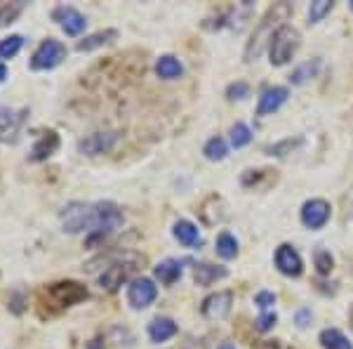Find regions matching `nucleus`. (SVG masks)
Listing matches in <instances>:
<instances>
[{"mask_svg": "<svg viewBox=\"0 0 353 349\" xmlns=\"http://www.w3.org/2000/svg\"><path fill=\"white\" fill-rule=\"evenodd\" d=\"M231 307H233V293L231 290H219V293L210 295V298L202 300V316L210 321H222L231 314Z\"/></svg>", "mask_w": 353, "mask_h": 349, "instance_id": "10", "label": "nucleus"}, {"mask_svg": "<svg viewBox=\"0 0 353 349\" xmlns=\"http://www.w3.org/2000/svg\"><path fill=\"white\" fill-rule=\"evenodd\" d=\"M287 97H290L287 88H266L259 97V104H257V116L274 114V111H278L287 102Z\"/></svg>", "mask_w": 353, "mask_h": 349, "instance_id": "14", "label": "nucleus"}, {"mask_svg": "<svg viewBox=\"0 0 353 349\" xmlns=\"http://www.w3.org/2000/svg\"><path fill=\"white\" fill-rule=\"evenodd\" d=\"M8 76H10L8 66H5L3 62H0V83H5V81H8Z\"/></svg>", "mask_w": 353, "mask_h": 349, "instance_id": "37", "label": "nucleus"}, {"mask_svg": "<svg viewBox=\"0 0 353 349\" xmlns=\"http://www.w3.org/2000/svg\"><path fill=\"white\" fill-rule=\"evenodd\" d=\"M172 236L184 248H200L202 246L200 231H198V227L189 220H176L174 227H172Z\"/></svg>", "mask_w": 353, "mask_h": 349, "instance_id": "15", "label": "nucleus"}, {"mask_svg": "<svg viewBox=\"0 0 353 349\" xmlns=\"http://www.w3.org/2000/svg\"><path fill=\"white\" fill-rule=\"evenodd\" d=\"M59 149V135L55 130H47L38 135V140H36L34 149H31V161H47V158L52 156Z\"/></svg>", "mask_w": 353, "mask_h": 349, "instance_id": "16", "label": "nucleus"}, {"mask_svg": "<svg viewBox=\"0 0 353 349\" xmlns=\"http://www.w3.org/2000/svg\"><path fill=\"white\" fill-rule=\"evenodd\" d=\"M83 300H88V288L78 281H59L40 290V305L50 307L52 311H64Z\"/></svg>", "mask_w": 353, "mask_h": 349, "instance_id": "2", "label": "nucleus"}, {"mask_svg": "<svg viewBox=\"0 0 353 349\" xmlns=\"http://www.w3.org/2000/svg\"><path fill=\"white\" fill-rule=\"evenodd\" d=\"M118 142V132H92V135L83 137V140L78 142V153H83V156H97V153H106L111 151L116 146Z\"/></svg>", "mask_w": 353, "mask_h": 349, "instance_id": "11", "label": "nucleus"}, {"mask_svg": "<svg viewBox=\"0 0 353 349\" xmlns=\"http://www.w3.org/2000/svg\"><path fill=\"white\" fill-rule=\"evenodd\" d=\"M302 144V140H285V142H280V144H274V146H269V153L271 156H285V151H290L294 149V146H299Z\"/></svg>", "mask_w": 353, "mask_h": 349, "instance_id": "34", "label": "nucleus"}, {"mask_svg": "<svg viewBox=\"0 0 353 349\" xmlns=\"http://www.w3.org/2000/svg\"><path fill=\"white\" fill-rule=\"evenodd\" d=\"M259 349H287V347L283 345L280 340H266V342H261Z\"/></svg>", "mask_w": 353, "mask_h": 349, "instance_id": "36", "label": "nucleus"}, {"mask_svg": "<svg viewBox=\"0 0 353 349\" xmlns=\"http://www.w3.org/2000/svg\"><path fill=\"white\" fill-rule=\"evenodd\" d=\"M21 116H14L12 111L5 109V116H0V142H14L19 132Z\"/></svg>", "mask_w": 353, "mask_h": 349, "instance_id": "23", "label": "nucleus"}, {"mask_svg": "<svg viewBox=\"0 0 353 349\" xmlns=\"http://www.w3.org/2000/svg\"><path fill=\"white\" fill-rule=\"evenodd\" d=\"M137 262H139V257H135V255H127V257H120L118 262H111L109 267L104 269V274L99 276L101 290L114 293V290L120 288V285L132 276V272L137 269Z\"/></svg>", "mask_w": 353, "mask_h": 349, "instance_id": "7", "label": "nucleus"}, {"mask_svg": "<svg viewBox=\"0 0 353 349\" xmlns=\"http://www.w3.org/2000/svg\"><path fill=\"white\" fill-rule=\"evenodd\" d=\"M158 298V285L146 276L132 279L130 285H127V305L132 309H146L156 302Z\"/></svg>", "mask_w": 353, "mask_h": 349, "instance_id": "8", "label": "nucleus"}, {"mask_svg": "<svg viewBox=\"0 0 353 349\" xmlns=\"http://www.w3.org/2000/svg\"><path fill=\"white\" fill-rule=\"evenodd\" d=\"M332 8H335L332 0H315V3H311V8H309V24L323 22V19L332 12Z\"/></svg>", "mask_w": 353, "mask_h": 349, "instance_id": "27", "label": "nucleus"}, {"mask_svg": "<svg viewBox=\"0 0 353 349\" xmlns=\"http://www.w3.org/2000/svg\"><path fill=\"white\" fill-rule=\"evenodd\" d=\"M52 19L62 26V31L66 36H80L88 26V19H85L83 12H78L71 5H59V8L52 10Z\"/></svg>", "mask_w": 353, "mask_h": 349, "instance_id": "9", "label": "nucleus"}, {"mask_svg": "<svg viewBox=\"0 0 353 349\" xmlns=\"http://www.w3.org/2000/svg\"><path fill=\"white\" fill-rule=\"evenodd\" d=\"M228 272L226 267H219V264H210V262H200L194 267V279L198 285H212L222 279H226Z\"/></svg>", "mask_w": 353, "mask_h": 349, "instance_id": "18", "label": "nucleus"}, {"mask_svg": "<svg viewBox=\"0 0 353 349\" xmlns=\"http://www.w3.org/2000/svg\"><path fill=\"white\" fill-rule=\"evenodd\" d=\"M21 47H24V36L19 34L0 38V60H12V57H17Z\"/></svg>", "mask_w": 353, "mask_h": 349, "instance_id": "25", "label": "nucleus"}, {"mask_svg": "<svg viewBox=\"0 0 353 349\" xmlns=\"http://www.w3.org/2000/svg\"><path fill=\"white\" fill-rule=\"evenodd\" d=\"M299 31L290 24H283L276 31L274 40L269 45V55H271V64L274 66H285L287 62L294 57V52L299 50Z\"/></svg>", "mask_w": 353, "mask_h": 349, "instance_id": "4", "label": "nucleus"}, {"mask_svg": "<svg viewBox=\"0 0 353 349\" xmlns=\"http://www.w3.org/2000/svg\"><path fill=\"white\" fill-rule=\"evenodd\" d=\"M318 340L323 349H353L349 337H346L341 331H337V328H325V331L320 333Z\"/></svg>", "mask_w": 353, "mask_h": 349, "instance_id": "22", "label": "nucleus"}, {"mask_svg": "<svg viewBox=\"0 0 353 349\" xmlns=\"http://www.w3.org/2000/svg\"><path fill=\"white\" fill-rule=\"evenodd\" d=\"M68 50L62 40H55V38H47L36 47V52L31 55V71H52L66 60Z\"/></svg>", "mask_w": 353, "mask_h": 349, "instance_id": "5", "label": "nucleus"}, {"mask_svg": "<svg viewBox=\"0 0 353 349\" xmlns=\"http://www.w3.org/2000/svg\"><path fill=\"white\" fill-rule=\"evenodd\" d=\"M116 38H118V31H116V29L97 31V34H92V36H88V38L78 40V43H76V50H78V52H92V50H97V47L106 45V43H114Z\"/></svg>", "mask_w": 353, "mask_h": 349, "instance_id": "20", "label": "nucleus"}, {"mask_svg": "<svg viewBox=\"0 0 353 349\" xmlns=\"http://www.w3.org/2000/svg\"><path fill=\"white\" fill-rule=\"evenodd\" d=\"M156 73H158V78H163V81H174V78H179L181 73H184V66H181V62L176 60V57L163 55L156 62Z\"/></svg>", "mask_w": 353, "mask_h": 349, "instance_id": "21", "label": "nucleus"}, {"mask_svg": "<svg viewBox=\"0 0 353 349\" xmlns=\"http://www.w3.org/2000/svg\"><path fill=\"white\" fill-rule=\"evenodd\" d=\"M330 203L323 198H311L302 205V224L309 229H323L330 220Z\"/></svg>", "mask_w": 353, "mask_h": 349, "instance_id": "12", "label": "nucleus"}, {"mask_svg": "<svg viewBox=\"0 0 353 349\" xmlns=\"http://www.w3.org/2000/svg\"><path fill=\"white\" fill-rule=\"evenodd\" d=\"M219 349H235L231 342H222V345H219Z\"/></svg>", "mask_w": 353, "mask_h": 349, "instance_id": "38", "label": "nucleus"}, {"mask_svg": "<svg viewBox=\"0 0 353 349\" xmlns=\"http://www.w3.org/2000/svg\"><path fill=\"white\" fill-rule=\"evenodd\" d=\"M217 255L224 257V260H233V257H238V241H235L233 234L222 231V234L217 236Z\"/></svg>", "mask_w": 353, "mask_h": 349, "instance_id": "24", "label": "nucleus"}, {"mask_svg": "<svg viewBox=\"0 0 353 349\" xmlns=\"http://www.w3.org/2000/svg\"><path fill=\"white\" fill-rule=\"evenodd\" d=\"M276 267L280 274H285V276H302L304 272V262L302 257H299V253L294 250L292 246H287V243H283L280 248L276 250Z\"/></svg>", "mask_w": 353, "mask_h": 349, "instance_id": "13", "label": "nucleus"}, {"mask_svg": "<svg viewBox=\"0 0 353 349\" xmlns=\"http://www.w3.org/2000/svg\"><path fill=\"white\" fill-rule=\"evenodd\" d=\"M226 97L228 99H248L250 97V86L245 81H235V83L228 86Z\"/></svg>", "mask_w": 353, "mask_h": 349, "instance_id": "30", "label": "nucleus"}, {"mask_svg": "<svg viewBox=\"0 0 353 349\" xmlns=\"http://www.w3.org/2000/svg\"><path fill=\"white\" fill-rule=\"evenodd\" d=\"M315 71H318V60L306 62V64H302V66L297 68V71H292L290 83H292V86H304V83H306L309 78L315 76Z\"/></svg>", "mask_w": 353, "mask_h": 349, "instance_id": "28", "label": "nucleus"}, {"mask_svg": "<svg viewBox=\"0 0 353 349\" xmlns=\"http://www.w3.org/2000/svg\"><path fill=\"white\" fill-rule=\"evenodd\" d=\"M92 218H94V208L92 203H68L66 208L59 215V222H62V229L66 234H80V231H92Z\"/></svg>", "mask_w": 353, "mask_h": 349, "instance_id": "6", "label": "nucleus"}, {"mask_svg": "<svg viewBox=\"0 0 353 349\" xmlns=\"http://www.w3.org/2000/svg\"><path fill=\"white\" fill-rule=\"evenodd\" d=\"M290 14H292V5L290 3H276L274 8H269V12L264 14V19H261L259 26L252 31V36H250L248 45H245L243 60L245 62H257V60H259V57L264 55L266 47L271 45L276 31L280 29L283 22H287Z\"/></svg>", "mask_w": 353, "mask_h": 349, "instance_id": "1", "label": "nucleus"}, {"mask_svg": "<svg viewBox=\"0 0 353 349\" xmlns=\"http://www.w3.org/2000/svg\"><path fill=\"white\" fill-rule=\"evenodd\" d=\"M276 321H278V316L274 314V311H264V314H261L259 319L254 321V328L259 333H269L271 328L276 326Z\"/></svg>", "mask_w": 353, "mask_h": 349, "instance_id": "32", "label": "nucleus"}, {"mask_svg": "<svg viewBox=\"0 0 353 349\" xmlns=\"http://www.w3.org/2000/svg\"><path fill=\"white\" fill-rule=\"evenodd\" d=\"M250 142H252V130H250L245 123H235L231 128V144L235 149H243V146H248Z\"/></svg>", "mask_w": 353, "mask_h": 349, "instance_id": "29", "label": "nucleus"}, {"mask_svg": "<svg viewBox=\"0 0 353 349\" xmlns=\"http://www.w3.org/2000/svg\"><path fill=\"white\" fill-rule=\"evenodd\" d=\"M332 255L328 250H315V267H318V274H330L332 272Z\"/></svg>", "mask_w": 353, "mask_h": 349, "instance_id": "31", "label": "nucleus"}, {"mask_svg": "<svg viewBox=\"0 0 353 349\" xmlns=\"http://www.w3.org/2000/svg\"><path fill=\"white\" fill-rule=\"evenodd\" d=\"M92 208H94V218H92V231H90V239H88L90 246L106 239V236H111L116 229H120L122 222H125L122 210L118 208L116 203H111V201H97V203H92Z\"/></svg>", "mask_w": 353, "mask_h": 349, "instance_id": "3", "label": "nucleus"}, {"mask_svg": "<svg viewBox=\"0 0 353 349\" xmlns=\"http://www.w3.org/2000/svg\"><path fill=\"white\" fill-rule=\"evenodd\" d=\"M202 153H205L207 161H224L226 153H228V146H226V142H224L222 137H212V140L205 144Z\"/></svg>", "mask_w": 353, "mask_h": 349, "instance_id": "26", "label": "nucleus"}, {"mask_svg": "<svg viewBox=\"0 0 353 349\" xmlns=\"http://www.w3.org/2000/svg\"><path fill=\"white\" fill-rule=\"evenodd\" d=\"M90 349H99V342H97V340H94V342H92V345H90Z\"/></svg>", "mask_w": 353, "mask_h": 349, "instance_id": "39", "label": "nucleus"}, {"mask_svg": "<svg viewBox=\"0 0 353 349\" xmlns=\"http://www.w3.org/2000/svg\"><path fill=\"white\" fill-rule=\"evenodd\" d=\"M176 324L172 319H168V316H158V319H153L151 324H148V337H151V342H156V345H163V342L172 340L176 335Z\"/></svg>", "mask_w": 353, "mask_h": 349, "instance_id": "17", "label": "nucleus"}, {"mask_svg": "<svg viewBox=\"0 0 353 349\" xmlns=\"http://www.w3.org/2000/svg\"><path fill=\"white\" fill-rule=\"evenodd\" d=\"M254 305L259 307V309H269V307L276 305V295L269 293V290H259V293L254 295Z\"/></svg>", "mask_w": 353, "mask_h": 349, "instance_id": "33", "label": "nucleus"}, {"mask_svg": "<svg viewBox=\"0 0 353 349\" xmlns=\"http://www.w3.org/2000/svg\"><path fill=\"white\" fill-rule=\"evenodd\" d=\"M349 8H351V10H353V0H351V3H349Z\"/></svg>", "mask_w": 353, "mask_h": 349, "instance_id": "40", "label": "nucleus"}, {"mask_svg": "<svg viewBox=\"0 0 353 349\" xmlns=\"http://www.w3.org/2000/svg\"><path fill=\"white\" fill-rule=\"evenodd\" d=\"M311 319H313L311 309H299L297 314H294V321H297L299 328H306L309 324H311Z\"/></svg>", "mask_w": 353, "mask_h": 349, "instance_id": "35", "label": "nucleus"}, {"mask_svg": "<svg viewBox=\"0 0 353 349\" xmlns=\"http://www.w3.org/2000/svg\"><path fill=\"white\" fill-rule=\"evenodd\" d=\"M153 274H156V279L163 285H174L181 279L184 269H181V262L179 260H172V257H170V260L158 262L156 267H153Z\"/></svg>", "mask_w": 353, "mask_h": 349, "instance_id": "19", "label": "nucleus"}]
</instances>
